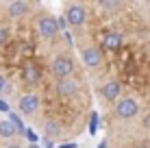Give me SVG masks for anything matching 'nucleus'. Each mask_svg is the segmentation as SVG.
Instances as JSON below:
<instances>
[{
	"mask_svg": "<svg viewBox=\"0 0 150 148\" xmlns=\"http://www.w3.org/2000/svg\"><path fill=\"white\" fill-rule=\"evenodd\" d=\"M144 111V105L135 98H128L124 96L120 98L111 109L102 111L100 113V120H102V126H113V124H124V122H133L139 118V113Z\"/></svg>",
	"mask_w": 150,
	"mask_h": 148,
	"instance_id": "nucleus-3",
	"label": "nucleus"
},
{
	"mask_svg": "<svg viewBox=\"0 0 150 148\" xmlns=\"http://www.w3.org/2000/svg\"><path fill=\"white\" fill-rule=\"evenodd\" d=\"M11 103L15 107V111H18L22 118L30 120V122L39 115L41 100H39L37 94H18V96H13V98H11Z\"/></svg>",
	"mask_w": 150,
	"mask_h": 148,
	"instance_id": "nucleus-6",
	"label": "nucleus"
},
{
	"mask_svg": "<svg viewBox=\"0 0 150 148\" xmlns=\"http://www.w3.org/2000/svg\"><path fill=\"white\" fill-rule=\"evenodd\" d=\"M28 148H39V146H37V144H30V146H28Z\"/></svg>",
	"mask_w": 150,
	"mask_h": 148,
	"instance_id": "nucleus-13",
	"label": "nucleus"
},
{
	"mask_svg": "<svg viewBox=\"0 0 150 148\" xmlns=\"http://www.w3.org/2000/svg\"><path fill=\"white\" fill-rule=\"evenodd\" d=\"M35 28H37V35L44 39L46 44L54 42L57 37L61 35V28H59V18L50 13V9L46 7L44 2L39 4L37 13H35Z\"/></svg>",
	"mask_w": 150,
	"mask_h": 148,
	"instance_id": "nucleus-5",
	"label": "nucleus"
},
{
	"mask_svg": "<svg viewBox=\"0 0 150 148\" xmlns=\"http://www.w3.org/2000/svg\"><path fill=\"white\" fill-rule=\"evenodd\" d=\"M9 122L13 124V129L18 131V135H20V137H22L24 133H26V126H24L22 115H20V113H9Z\"/></svg>",
	"mask_w": 150,
	"mask_h": 148,
	"instance_id": "nucleus-7",
	"label": "nucleus"
},
{
	"mask_svg": "<svg viewBox=\"0 0 150 148\" xmlns=\"http://www.w3.org/2000/svg\"><path fill=\"white\" fill-rule=\"evenodd\" d=\"M24 135H26V140L30 142V144H35V142H37V135H35L33 129H26V133H24Z\"/></svg>",
	"mask_w": 150,
	"mask_h": 148,
	"instance_id": "nucleus-9",
	"label": "nucleus"
},
{
	"mask_svg": "<svg viewBox=\"0 0 150 148\" xmlns=\"http://www.w3.org/2000/svg\"><path fill=\"white\" fill-rule=\"evenodd\" d=\"M98 118H100V115H98L96 111L91 113V118H89V124H87V129H89V133H91V135H94V133H96V129H98Z\"/></svg>",
	"mask_w": 150,
	"mask_h": 148,
	"instance_id": "nucleus-8",
	"label": "nucleus"
},
{
	"mask_svg": "<svg viewBox=\"0 0 150 148\" xmlns=\"http://www.w3.org/2000/svg\"><path fill=\"white\" fill-rule=\"evenodd\" d=\"M37 96L41 100V109L33 120V129L41 133L44 142H74L87 131L96 100L87 76H48Z\"/></svg>",
	"mask_w": 150,
	"mask_h": 148,
	"instance_id": "nucleus-1",
	"label": "nucleus"
},
{
	"mask_svg": "<svg viewBox=\"0 0 150 148\" xmlns=\"http://www.w3.org/2000/svg\"><path fill=\"white\" fill-rule=\"evenodd\" d=\"M107 148H150V131L137 124V120L124 124L102 126Z\"/></svg>",
	"mask_w": 150,
	"mask_h": 148,
	"instance_id": "nucleus-2",
	"label": "nucleus"
},
{
	"mask_svg": "<svg viewBox=\"0 0 150 148\" xmlns=\"http://www.w3.org/2000/svg\"><path fill=\"white\" fill-rule=\"evenodd\" d=\"M59 148H76V142H63L59 144Z\"/></svg>",
	"mask_w": 150,
	"mask_h": 148,
	"instance_id": "nucleus-12",
	"label": "nucleus"
},
{
	"mask_svg": "<svg viewBox=\"0 0 150 148\" xmlns=\"http://www.w3.org/2000/svg\"><path fill=\"white\" fill-rule=\"evenodd\" d=\"M7 85H9V83H7V79H4V76L0 74V96L4 94V87H7Z\"/></svg>",
	"mask_w": 150,
	"mask_h": 148,
	"instance_id": "nucleus-11",
	"label": "nucleus"
},
{
	"mask_svg": "<svg viewBox=\"0 0 150 148\" xmlns=\"http://www.w3.org/2000/svg\"><path fill=\"white\" fill-rule=\"evenodd\" d=\"M87 20V4L85 0H68L61 4V20H59V28L61 33L65 30H76L85 24Z\"/></svg>",
	"mask_w": 150,
	"mask_h": 148,
	"instance_id": "nucleus-4",
	"label": "nucleus"
},
{
	"mask_svg": "<svg viewBox=\"0 0 150 148\" xmlns=\"http://www.w3.org/2000/svg\"><path fill=\"white\" fill-rule=\"evenodd\" d=\"M0 111H2V113H9V111H11V107H9V103L4 98H0Z\"/></svg>",
	"mask_w": 150,
	"mask_h": 148,
	"instance_id": "nucleus-10",
	"label": "nucleus"
}]
</instances>
